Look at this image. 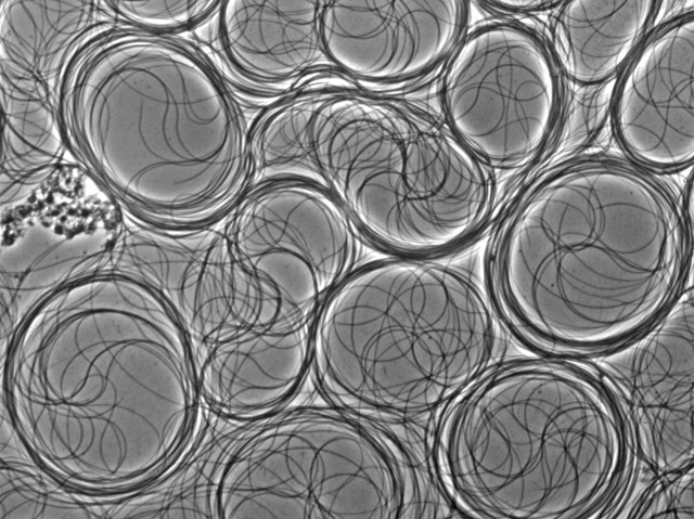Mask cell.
<instances>
[{"label":"cell","instance_id":"e0dca14e","mask_svg":"<svg viewBox=\"0 0 694 519\" xmlns=\"http://www.w3.org/2000/svg\"><path fill=\"white\" fill-rule=\"evenodd\" d=\"M121 21L108 1L0 2V72L37 81L59 101L79 49Z\"/></svg>","mask_w":694,"mask_h":519},{"label":"cell","instance_id":"7a4b0ae2","mask_svg":"<svg viewBox=\"0 0 694 519\" xmlns=\"http://www.w3.org/2000/svg\"><path fill=\"white\" fill-rule=\"evenodd\" d=\"M59 113L77 161L151 222H215L253 174V138L227 83L157 31L120 22L91 37L64 75Z\"/></svg>","mask_w":694,"mask_h":519},{"label":"cell","instance_id":"44dd1931","mask_svg":"<svg viewBox=\"0 0 694 519\" xmlns=\"http://www.w3.org/2000/svg\"><path fill=\"white\" fill-rule=\"evenodd\" d=\"M317 105L310 101L287 103L264 122L253 139L254 168L260 174L275 179L296 165L311 163L309 125Z\"/></svg>","mask_w":694,"mask_h":519},{"label":"cell","instance_id":"ac0fdd59","mask_svg":"<svg viewBox=\"0 0 694 519\" xmlns=\"http://www.w3.org/2000/svg\"><path fill=\"white\" fill-rule=\"evenodd\" d=\"M655 1L562 3L552 24V44L565 77L582 87L600 86L632 56L655 14Z\"/></svg>","mask_w":694,"mask_h":519},{"label":"cell","instance_id":"5bb4252c","mask_svg":"<svg viewBox=\"0 0 694 519\" xmlns=\"http://www.w3.org/2000/svg\"><path fill=\"white\" fill-rule=\"evenodd\" d=\"M694 18L690 14L656 33L620 80L615 130L638 163L661 170L694 158Z\"/></svg>","mask_w":694,"mask_h":519},{"label":"cell","instance_id":"6da1fadb","mask_svg":"<svg viewBox=\"0 0 694 519\" xmlns=\"http://www.w3.org/2000/svg\"><path fill=\"white\" fill-rule=\"evenodd\" d=\"M7 341L2 411L38 465L80 497L136 494L188 441L196 351L137 275L111 265L60 288Z\"/></svg>","mask_w":694,"mask_h":519},{"label":"cell","instance_id":"ba28073f","mask_svg":"<svg viewBox=\"0 0 694 519\" xmlns=\"http://www.w3.org/2000/svg\"><path fill=\"white\" fill-rule=\"evenodd\" d=\"M441 99L451 132L484 164L511 168L545 144L560 89L553 61L534 34L491 22L455 49Z\"/></svg>","mask_w":694,"mask_h":519},{"label":"cell","instance_id":"9a60e30c","mask_svg":"<svg viewBox=\"0 0 694 519\" xmlns=\"http://www.w3.org/2000/svg\"><path fill=\"white\" fill-rule=\"evenodd\" d=\"M313 319L247 327L197 353L201 393L232 416L265 412L298 388L311 356Z\"/></svg>","mask_w":694,"mask_h":519},{"label":"cell","instance_id":"4fadbf2b","mask_svg":"<svg viewBox=\"0 0 694 519\" xmlns=\"http://www.w3.org/2000/svg\"><path fill=\"white\" fill-rule=\"evenodd\" d=\"M462 1H327L320 25L329 61L370 81L424 74L450 52L464 20Z\"/></svg>","mask_w":694,"mask_h":519},{"label":"cell","instance_id":"5b68a950","mask_svg":"<svg viewBox=\"0 0 694 519\" xmlns=\"http://www.w3.org/2000/svg\"><path fill=\"white\" fill-rule=\"evenodd\" d=\"M445 469L481 517H589L627 459L621 414L604 384L558 362L524 361L489 375L447 429Z\"/></svg>","mask_w":694,"mask_h":519},{"label":"cell","instance_id":"d6986e66","mask_svg":"<svg viewBox=\"0 0 694 519\" xmlns=\"http://www.w3.org/2000/svg\"><path fill=\"white\" fill-rule=\"evenodd\" d=\"M2 157L0 210L36 190L68 150L59 101L41 83L1 72Z\"/></svg>","mask_w":694,"mask_h":519},{"label":"cell","instance_id":"7402d4cb","mask_svg":"<svg viewBox=\"0 0 694 519\" xmlns=\"http://www.w3.org/2000/svg\"><path fill=\"white\" fill-rule=\"evenodd\" d=\"M219 1H108L117 17L134 27L162 31L184 28L214 13Z\"/></svg>","mask_w":694,"mask_h":519},{"label":"cell","instance_id":"cb8c5ba5","mask_svg":"<svg viewBox=\"0 0 694 519\" xmlns=\"http://www.w3.org/2000/svg\"><path fill=\"white\" fill-rule=\"evenodd\" d=\"M548 1H497V2H491V4L493 5H499L502 8H506V9H513V10H534V9H540L544 5H547Z\"/></svg>","mask_w":694,"mask_h":519},{"label":"cell","instance_id":"30bf717a","mask_svg":"<svg viewBox=\"0 0 694 519\" xmlns=\"http://www.w3.org/2000/svg\"><path fill=\"white\" fill-rule=\"evenodd\" d=\"M232 249L281 319L313 315L359 256L355 222L325 186L303 177L249 192L228 222Z\"/></svg>","mask_w":694,"mask_h":519},{"label":"cell","instance_id":"ffe728a7","mask_svg":"<svg viewBox=\"0 0 694 519\" xmlns=\"http://www.w3.org/2000/svg\"><path fill=\"white\" fill-rule=\"evenodd\" d=\"M99 508L60 484L1 417L0 519L97 518Z\"/></svg>","mask_w":694,"mask_h":519},{"label":"cell","instance_id":"52a82bcc","mask_svg":"<svg viewBox=\"0 0 694 519\" xmlns=\"http://www.w3.org/2000/svg\"><path fill=\"white\" fill-rule=\"evenodd\" d=\"M214 518L396 519L398 464L367 428L338 413L301 411L255 431L211 481Z\"/></svg>","mask_w":694,"mask_h":519},{"label":"cell","instance_id":"277c9868","mask_svg":"<svg viewBox=\"0 0 694 519\" xmlns=\"http://www.w3.org/2000/svg\"><path fill=\"white\" fill-rule=\"evenodd\" d=\"M501 324L478 282L404 259L350 272L313 322L319 385L354 412L410 418L476 381L501 350Z\"/></svg>","mask_w":694,"mask_h":519},{"label":"cell","instance_id":"8992f818","mask_svg":"<svg viewBox=\"0 0 694 519\" xmlns=\"http://www.w3.org/2000/svg\"><path fill=\"white\" fill-rule=\"evenodd\" d=\"M311 163L351 220L407 252L449 248L484 220L491 180L452 132L414 112L357 95L318 103Z\"/></svg>","mask_w":694,"mask_h":519},{"label":"cell","instance_id":"3957f363","mask_svg":"<svg viewBox=\"0 0 694 519\" xmlns=\"http://www.w3.org/2000/svg\"><path fill=\"white\" fill-rule=\"evenodd\" d=\"M686 261V222L670 192L639 168L593 159L548 176L517 210L500 286L540 341L600 350L668 309Z\"/></svg>","mask_w":694,"mask_h":519},{"label":"cell","instance_id":"2e32d148","mask_svg":"<svg viewBox=\"0 0 694 519\" xmlns=\"http://www.w3.org/2000/svg\"><path fill=\"white\" fill-rule=\"evenodd\" d=\"M322 2H220L216 33L224 62L242 79L259 85L295 78L327 60Z\"/></svg>","mask_w":694,"mask_h":519},{"label":"cell","instance_id":"7c38bea8","mask_svg":"<svg viewBox=\"0 0 694 519\" xmlns=\"http://www.w3.org/2000/svg\"><path fill=\"white\" fill-rule=\"evenodd\" d=\"M650 326L596 365L628 406L643 462L666 478L693 467L692 288Z\"/></svg>","mask_w":694,"mask_h":519},{"label":"cell","instance_id":"8fae6325","mask_svg":"<svg viewBox=\"0 0 694 519\" xmlns=\"http://www.w3.org/2000/svg\"><path fill=\"white\" fill-rule=\"evenodd\" d=\"M215 222L171 226L124 208V228L111 264L159 293L188 332L196 354L235 330L290 323L237 260L228 223L217 226Z\"/></svg>","mask_w":694,"mask_h":519},{"label":"cell","instance_id":"603a6c76","mask_svg":"<svg viewBox=\"0 0 694 519\" xmlns=\"http://www.w3.org/2000/svg\"><path fill=\"white\" fill-rule=\"evenodd\" d=\"M693 467L671 477L648 495L637 518H694Z\"/></svg>","mask_w":694,"mask_h":519},{"label":"cell","instance_id":"9c48e42d","mask_svg":"<svg viewBox=\"0 0 694 519\" xmlns=\"http://www.w3.org/2000/svg\"><path fill=\"white\" fill-rule=\"evenodd\" d=\"M123 228L120 203L69 159L1 210L2 340L47 297L111 267Z\"/></svg>","mask_w":694,"mask_h":519}]
</instances>
